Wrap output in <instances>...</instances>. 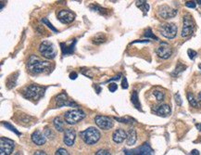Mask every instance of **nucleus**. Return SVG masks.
Returning a JSON list of instances; mask_svg holds the SVG:
<instances>
[{
	"label": "nucleus",
	"mask_w": 201,
	"mask_h": 155,
	"mask_svg": "<svg viewBox=\"0 0 201 155\" xmlns=\"http://www.w3.org/2000/svg\"><path fill=\"white\" fill-rule=\"evenodd\" d=\"M27 68L28 70L34 74H42V73H46L49 72L51 69V64L50 62L47 60H43L40 58H38L35 55L30 56L28 62H27Z\"/></svg>",
	"instance_id": "nucleus-1"
},
{
	"label": "nucleus",
	"mask_w": 201,
	"mask_h": 155,
	"mask_svg": "<svg viewBox=\"0 0 201 155\" xmlns=\"http://www.w3.org/2000/svg\"><path fill=\"white\" fill-rule=\"evenodd\" d=\"M44 91L46 87H42L37 85H30L22 90V96L25 99L35 100L41 99L44 95Z\"/></svg>",
	"instance_id": "nucleus-2"
},
{
	"label": "nucleus",
	"mask_w": 201,
	"mask_h": 155,
	"mask_svg": "<svg viewBox=\"0 0 201 155\" xmlns=\"http://www.w3.org/2000/svg\"><path fill=\"white\" fill-rule=\"evenodd\" d=\"M80 137L87 145H94L100 139V132L95 127H89L84 131L80 132Z\"/></svg>",
	"instance_id": "nucleus-3"
},
{
	"label": "nucleus",
	"mask_w": 201,
	"mask_h": 155,
	"mask_svg": "<svg viewBox=\"0 0 201 155\" xmlns=\"http://www.w3.org/2000/svg\"><path fill=\"white\" fill-rule=\"evenodd\" d=\"M39 52L43 57L48 59H52L56 57L57 51L54 44L49 41H43L39 46Z\"/></svg>",
	"instance_id": "nucleus-4"
},
{
	"label": "nucleus",
	"mask_w": 201,
	"mask_h": 155,
	"mask_svg": "<svg viewBox=\"0 0 201 155\" xmlns=\"http://www.w3.org/2000/svg\"><path fill=\"white\" fill-rule=\"evenodd\" d=\"M85 117V114L82 110H70L64 114V120L69 124H75Z\"/></svg>",
	"instance_id": "nucleus-5"
},
{
	"label": "nucleus",
	"mask_w": 201,
	"mask_h": 155,
	"mask_svg": "<svg viewBox=\"0 0 201 155\" xmlns=\"http://www.w3.org/2000/svg\"><path fill=\"white\" fill-rule=\"evenodd\" d=\"M184 23H183V30L181 35L183 37L189 36L193 34L194 28H195V23L192 19V17L189 14H186L184 16Z\"/></svg>",
	"instance_id": "nucleus-6"
},
{
	"label": "nucleus",
	"mask_w": 201,
	"mask_h": 155,
	"mask_svg": "<svg viewBox=\"0 0 201 155\" xmlns=\"http://www.w3.org/2000/svg\"><path fill=\"white\" fill-rule=\"evenodd\" d=\"M177 26L174 23H165L160 28V34L168 39L174 38L177 34Z\"/></svg>",
	"instance_id": "nucleus-7"
},
{
	"label": "nucleus",
	"mask_w": 201,
	"mask_h": 155,
	"mask_svg": "<svg viewBox=\"0 0 201 155\" xmlns=\"http://www.w3.org/2000/svg\"><path fill=\"white\" fill-rule=\"evenodd\" d=\"M95 122H96L97 125L103 130H108L110 128H112L113 124H114L112 119L108 117V116H103V115L96 116Z\"/></svg>",
	"instance_id": "nucleus-8"
},
{
	"label": "nucleus",
	"mask_w": 201,
	"mask_h": 155,
	"mask_svg": "<svg viewBox=\"0 0 201 155\" xmlns=\"http://www.w3.org/2000/svg\"><path fill=\"white\" fill-rule=\"evenodd\" d=\"M76 15L69 9H61L58 12V19L62 23H71L75 20Z\"/></svg>",
	"instance_id": "nucleus-9"
},
{
	"label": "nucleus",
	"mask_w": 201,
	"mask_h": 155,
	"mask_svg": "<svg viewBox=\"0 0 201 155\" xmlns=\"http://www.w3.org/2000/svg\"><path fill=\"white\" fill-rule=\"evenodd\" d=\"M156 52H157V55L163 59H169L171 56V53H172V49L171 48V46L169 45L168 43L166 42H161L160 43V46L157 49V50H156Z\"/></svg>",
	"instance_id": "nucleus-10"
},
{
	"label": "nucleus",
	"mask_w": 201,
	"mask_h": 155,
	"mask_svg": "<svg viewBox=\"0 0 201 155\" xmlns=\"http://www.w3.org/2000/svg\"><path fill=\"white\" fill-rule=\"evenodd\" d=\"M158 14L160 18L167 20V19H171V18L175 17L177 15V10L167 6V5H162L159 8Z\"/></svg>",
	"instance_id": "nucleus-11"
},
{
	"label": "nucleus",
	"mask_w": 201,
	"mask_h": 155,
	"mask_svg": "<svg viewBox=\"0 0 201 155\" xmlns=\"http://www.w3.org/2000/svg\"><path fill=\"white\" fill-rule=\"evenodd\" d=\"M14 147L15 143L13 140L6 138H1V139H0V149H1V151L5 152L6 154H11L14 150Z\"/></svg>",
	"instance_id": "nucleus-12"
},
{
	"label": "nucleus",
	"mask_w": 201,
	"mask_h": 155,
	"mask_svg": "<svg viewBox=\"0 0 201 155\" xmlns=\"http://www.w3.org/2000/svg\"><path fill=\"white\" fill-rule=\"evenodd\" d=\"M76 139V132L73 128H67L64 131V137H63V141L67 146H72L74 144Z\"/></svg>",
	"instance_id": "nucleus-13"
},
{
	"label": "nucleus",
	"mask_w": 201,
	"mask_h": 155,
	"mask_svg": "<svg viewBox=\"0 0 201 155\" xmlns=\"http://www.w3.org/2000/svg\"><path fill=\"white\" fill-rule=\"evenodd\" d=\"M55 101H56V105L57 107H63V106H77L76 103L72 102V101H70L69 98H68V95H67L64 91L60 94H58L56 99H55Z\"/></svg>",
	"instance_id": "nucleus-14"
},
{
	"label": "nucleus",
	"mask_w": 201,
	"mask_h": 155,
	"mask_svg": "<svg viewBox=\"0 0 201 155\" xmlns=\"http://www.w3.org/2000/svg\"><path fill=\"white\" fill-rule=\"evenodd\" d=\"M133 155H154V150L150 147V145L146 142L136 150H132Z\"/></svg>",
	"instance_id": "nucleus-15"
},
{
	"label": "nucleus",
	"mask_w": 201,
	"mask_h": 155,
	"mask_svg": "<svg viewBox=\"0 0 201 155\" xmlns=\"http://www.w3.org/2000/svg\"><path fill=\"white\" fill-rule=\"evenodd\" d=\"M76 42H77L76 39H73V41L70 43V45H68L67 43H60V48H61V51H62L63 56L72 55L74 52Z\"/></svg>",
	"instance_id": "nucleus-16"
},
{
	"label": "nucleus",
	"mask_w": 201,
	"mask_h": 155,
	"mask_svg": "<svg viewBox=\"0 0 201 155\" xmlns=\"http://www.w3.org/2000/svg\"><path fill=\"white\" fill-rule=\"evenodd\" d=\"M32 140L34 144H36L37 146H42L46 143L47 141V138L44 136V134L39 130H36L33 133L32 135Z\"/></svg>",
	"instance_id": "nucleus-17"
},
{
	"label": "nucleus",
	"mask_w": 201,
	"mask_h": 155,
	"mask_svg": "<svg viewBox=\"0 0 201 155\" xmlns=\"http://www.w3.org/2000/svg\"><path fill=\"white\" fill-rule=\"evenodd\" d=\"M154 112L156 113V114H158L159 116L167 117L171 114V107L168 104H162V105L158 106L156 109H154Z\"/></svg>",
	"instance_id": "nucleus-18"
},
{
	"label": "nucleus",
	"mask_w": 201,
	"mask_h": 155,
	"mask_svg": "<svg viewBox=\"0 0 201 155\" xmlns=\"http://www.w3.org/2000/svg\"><path fill=\"white\" fill-rule=\"evenodd\" d=\"M112 139L116 143H122L125 139H127V132H125L123 129H117L113 132L112 134Z\"/></svg>",
	"instance_id": "nucleus-19"
},
{
	"label": "nucleus",
	"mask_w": 201,
	"mask_h": 155,
	"mask_svg": "<svg viewBox=\"0 0 201 155\" xmlns=\"http://www.w3.org/2000/svg\"><path fill=\"white\" fill-rule=\"evenodd\" d=\"M137 139V135H136V129L131 128L128 133H127V145L129 146H132L133 144H136Z\"/></svg>",
	"instance_id": "nucleus-20"
},
{
	"label": "nucleus",
	"mask_w": 201,
	"mask_h": 155,
	"mask_svg": "<svg viewBox=\"0 0 201 155\" xmlns=\"http://www.w3.org/2000/svg\"><path fill=\"white\" fill-rule=\"evenodd\" d=\"M53 124H54V126L55 128L58 131V132H63L65 131V120H63L61 117L58 116L54 119L53 121Z\"/></svg>",
	"instance_id": "nucleus-21"
},
{
	"label": "nucleus",
	"mask_w": 201,
	"mask_h": 155,
	"mask_svg": "<svg viewBox=\"0 0 201 155\" xmlns=\"http://www.w3.org/2000/svg\"><path fill=\"white\" fill-rule=\"evenodd\" d=\"M18 75H19V73H15V74H11L10 76L8 77L6 85H7V87L9 88V89H11V88H13L16 85Z\"/></svg>",
	"instance_id": "nucleus-22"
},
{
	"label": "nucleus",
	"mask_w": 201,
	"mask_h": 155,
	"mask_svg": "<svg viewBox=\"0 0 201 155\" xmlns=\"http://www.w3.org/2000/svg\"><path fill=\"white\" fill-rule=\"evenodd\" d=\"M107 35L105 34H103V33H98V34H97L94 37H93V39H92V42L94 43V44H96V45H100V44H102V43H105L106 41H107Z\"/></svg>",
	"instance_id": "nucleus-23"
},
{
	"label": "nucleus",
	"mask_w": 201,
	"mask_h": 155,
	"mask_svg": "<svg viewBox=\"0 0 201 155\" xmlns=\"http://www.w3.org/2000/svg\"><path fill=\"white\" fill-rule=\"evenodd\" d=\"M132 103L133 104V106H135L137 110H141V104L139 102V99H138V94L136 91H133L132 94Z\"/></svg>",
	"instance_id": "nucleus-24"
},
{
	"label": "nucleus",
	"mask_w": 201,
	"mask_h": 155,
	"mask_svg": "<svg viewBox=\"0 0 201 155\" xmlns=\"http://www.w3.org/2000/svg\"><path fill=\"white\" fill-rule=\"evenodd\" d=\"M116 121L120 122V123H123V124H132L136 122V120L130 117V116H124V117H115L114 118Z\"/></svg>",
	"instance_id": "nucleus-25"
},
{
	"label": "nucleus",
	"mask_w": 201,
	"mask_h": 155,
	"mask_svg": "<svg viewBox=\"0 0 201 155\" xmlns=\"http://www.w3.org/2000/svg\"><path fill=\"white\" fill-rule=\"evenodd\" d=\"M187 99H188L189 104H190L192 107H194V108H198V107H199V104H198L197 100L195 99L194 95H193L191 92H188V93H187Z\"/></svg>",
	"instance_id": "nucleus-26"
},
{
	"label": "nucleus",
	"mask_w": 201,
	"mask_h": 155,
	"mask_svg": "<svg viewBox=\"0 0 201 155\" xmlns=\"http://www.w3.org/2000/svg\"><path fill=\"white\" fill-rule=\"evenodd\" d=\"M136 6L138 8H140L145 13H146L148 11V9H149V6H148L146 1H137L136 2Z\"/></svg>",
	"instance_id": "nucleus-27"
},
{
	"label": "nucleus",
	"mask_w": 201,
	"mask_h": 155,
	"mask_svg": "<svg viewBox=\"0 0 201 155\" xmlns=\"http://www.w3.org/2000/svg\"><path fill=\"white\" fill-rule=\"evenodd\" d=\"M90 9H91L92 10H94V11H97V12H99V13L102 14V15H106V13L108 12V9H103V8L99 7L98 5H95V4L91 5V6H90Z\"/></svg>",
	"instance_id": "nucleus-28"
},
{
	"label": "nucleus",
	"mask_w": 201,
	"mask_h": 155,
	"mask_svg": "<svg viewBox=\"0 0 201 155\" xmlns=\"http://www.w3.org/2000/svg\"><path fill=\"white\" fill-rule=\"evenodd\" d=\"M185 69H186V66H185V65H183V64L179 63V64H178V65L176 66L175 71L172 73V75H177V74H181L182 72H184Z\"/></svg>",
	"instance_id": "nucleus-29"
},
{
	"label": "nucleus",
	"mask_w": 201,
	"mask_h": 155,
	"mask_svg": "<svg viewBox=\"0 0 201 155\" xmlns=\"http://www.w3.org/2000/svg\"><path fill=\"white\" fill-rule=\"evenodd\" d=\"M154 96L156 97V99H157L158 101H163L164 99H165V94L161 91H158V90H155L153 92Z\"/></svg>",
	"instance_id": "nucleus-30"
},
{
	"label": "nucleus",
	"mask_w": 201,
	"mask_h": 155,
	"mask_svg": "<svg viewBox=\"0 0 201 155\" xmlns=\"http://www.w3.org/2000/svg\"><path fill=\"white\" fill-rule=\"evenodd\" d=\"M42 23H43L44 25H47L48 28H50L51 31H53V32H55V33H58V30H57V29L51 24V23H49L48 20L47 18H43V19H42Z\"/></svg>",
	"instance_id": "nucleus-31"
},
{
	"label": "nucleus",
	"mask_w": 201,
	"mask_h": 155,
	"mask_svg": "<svg viewBox=\"0 0 201 155\" xmlns=\"http://www.w3.org/2000/svg\"><path fill=\"white\" fill-rule=\"evenodd\" d=\"M145 36L146 37H148V38H152V39H155V40H159V38L156 36L153 33H152V31H151V29L150 28H148L146 31V33H145Z\"/></svg>",
	"instance_id": "nucleus-32"
},
{
	"label": "nucleus",
	"mask_w": 201,
	"mask_h": 155,
	"mask_svg": "<svg viewBox=\"0 0 201 155\" xmlns=\"http://www.w3.org/2000/svg\"><path fill=\"white\" fill-rule=\"evenodd\" d=\"M2 124H3V125H4L5 127L9 128L10 131H13V132L15 133V134H17V135H20V133H19V131H18V130H17V129H16L14 126H12V125H11L9 123H2Z\"/></svg>",
	"instance_id": "nucleus-33"
},
{
	"label": "nucleus",
	"mask_w": 201,
	"mask_h": 155,
	"mask_svg": "<svg viewBox=\"0 0 201 155\" xmlns=\"http://www.w3.org/2000/svg\"><path fill=\"white\" fill-rule=\"evenodd\" d=\"M55 155H70V154H69V152L67 151L65 149H63V148H59V149L56 151Z\"/></svg>",
	"instance_id": "nucleus-34"
},
{
	"label": "nucleus",
	"mask_w": 201,
	"mask_h": 155,
	"mask_svg": "<svg viewBox=\"0 0 201 155\" xmlns=\"http://www.w3.org/2000/svg\"><path fill=\"white\" fill-rule=\"evenodd\" d=\"M44 136L48 137V139H53V138L55 137V135L53 134L52 130L49 129V128H47V129H46V133H44Z\"/></svg>",
	"instance_id": "nucleus-35"
},
{
	"label": "nucleus",
	"mask_w": 201,
	"mask_h": 155,
	"mask_svg": "<svg viewBox=\"0 0 201 155\" xmlns=\"http://www.w3.org/2000/svg\"><path fill=\"white\" fill-rule=\"evenodd\" d=\"M187 54H188V56H189V58L191 59H194L196 57V55H197V53L195 50H193V49H188L187 50Z\"/></svg>",
	"instance_id": "nucleus-36"
},
{
	"label": "nucleus",
	"mask_w": 201,
	"mask_h": 155,
	"mask_svg": "<svg viewBox=\"0 0 201 155\" xmlns=\"http://www.w3.org/2000/svg\"><path fill=\"white\" fill-rule=\"evenodd\" d=\"M117 88H118V85H117V84H115V83L109 84V85H108V89H109L110 92H115V91L117 90Z\"/></svg>",
	"instance_id": "nucleus-37"
},
{
	"label": "nucleus",
	"mask_w": 201,
	"mask_h": 155,
	"mask_svg": "<svg viewBox=\"0 0 201 155\" xmlns=\"http://www.w3.org/2000/svg\"><path fill=\"white\" fill-rule=\"evenodd\" d=\"M174 98H175L176 104H177L178 106H181V105H182V99H181V96H180V94H179V93H176L175 96H174Z\"/></svg>",
	"instance_id": "nucleus-38"
},
{
	"label": "nucleus",
	"mask_w": 201,
	"mask_h": 155,
	"mask_svg": "<svg viewBox=\"0 0 201 155\" xmlns=\"http://www.w3.org/2000/svg\"><path fill=\"white\" fill-rule=\"evenodd\" d=\"M95 155H110V152L107 150H99Z\"/></svg>",
	"instance_id": "nucleus-39"
},
{
	"label": "nucleus",
	"mask_w": 201,
	"mask_h": 155,
	"mask_svg": "<svg viewBox=\"0 0 201 155\" xmlns=\"http://www.w3.org/2000/svg\"><path fill=\"white\" fill-rule=\"evenodd\" d=\"M185 6L187 8H190V9H195L196 4L195 1H187V2H185Z\"/></svg>",
	"instance_id": "nucleus-40"
},
{
	"label": "nucleus",
	"mask_w": 201,
	"mask_h": 155,
	"mask_svg": "<svg viewBox=\"0 0 201 155\" xmlns=\"http://www.w3.org/2000/svg\"><path fill=\"white\" fill-rule=\"evenodd\" d=\"M122 88H124V89H127V88H128V82H127V79L125 77L122 79Z\"/></svg>",
	"instance_id": "nucleus-41"
},
{
	"label": "nucleus",
	"mask_w": 201,
	"mask_h": 155,
	"mask_svg": "<svg viewBox=\"0 0 201 155\" xmlns=\"http://www.w3.org/2000/svg\"><path fill=\"white\" fill-rule=\"evenodd\" d=\"M34 155H48V154L44 152V151H43V150H36V151L34 153Z\"/></svg>",
	"instance_id": "nucleus-42"
},
{
	"label": "nucleus",
	"mask_w": 201,
	"mask_h": 155,
	"mask_svg": "<svg viewBox=\"0 0 201 155\" xmlns=\"http://www.w3.org/2000/svg\"><path fill=\"white\" fill-rule=\"evenodd\" d=\"M77 76H78V74L75 73V72H73V73H72L71 74H70V78L72 79V80H74V79H76L77 78Z\"/></svg>",
	"instance_id": "nucleus-43"
},
{
	"label": "nucleus",
	"mask_w": 201,
	"mask_h": 155,
	"mask_svg": "<svg viewBox=\"0 0 201 155\" xmlns=\"http://www.w3.org/2000/svg\"><path fill=\"white\" fill-rule=\"evenodd\" d=\"M121 74H119L118 75H116V76H114L113 78H111V79H109V81H113V80H119L120 79V77H121Z\"/></svg>",
	"instance_id": "nucleus-44"
},
{
	"label": "nucleus",
	"mask_w": 201,
	"mask_h": 155,
	"mask_svg": "<svg viewBox=\"0 0 201 155\" xmlns=\"http://www.w3.org/2000/svg\"><path fill=\"white\" fill-rule=\"evenodd\" d=\"M191 155H199V151L197 150H193L191 151Z\"/></svg>",
	"instance_id": "nucleus-45"
},
{
	"label": "nucleus",
	"mask_w": 201,
	"mask_h": 155,
	"mask_svg": "<svg viewBox=\"0 0 201 155\" xmlns=\"http://www.w3.org/2000/svg\"><path fill=\"white\" fill-rule=\"evenodd\" d=\"M196 126L197 127V129H198L199 131H201V124H196Z\"/></svg>",
	"instance_id": "nucleus-46"
},
{
	"label": "nucleus",
	"mask_w": 201,
	"mask_h": 155,
	"mask_svg": "<svg viewBox=\"0 0 201 155\" xmlns=\"http://www.w3.org/2000/svg\"><path fill=\"white\" fill-rule=\"evenodd\" d=\"M198 100H199V103H200V105H201V91H200V93L198 94Z\"/></svg>",
	"instance_id": "nucleus-47"
},
{
	"label": "nucleus",
	"mask_w": 201,
	"mask_h": 155,
	"mask_svg": "<svg viewBox=\"0 0 201 155\" xmlns=\"http://www.w3.org/2000/svg\"><path fill=\"white\" fill-rule=\"evenodd\" d=\"M0 155H8V154H6V153L3 152V151H0Z\"/></svg>",
	"instance_id": "nucleus-48"
},
{
	"label": "nucleus",
	"mask_w": 201,
	"mask_h": 155,
	"mask_svg": "<svg viewBox=\"0 0 201 155\" xmlns=\"http://www.w3.org/2000/svg\"><path fill=\"white\" fill-rule=\"evenodd\" d=\"M14 155H19V152H16V153H15Z\"/></svg>",
	"instance_id": "nucleus-49"
}]
</instances>
